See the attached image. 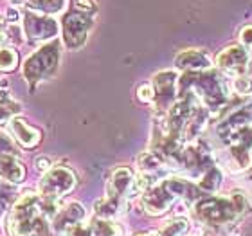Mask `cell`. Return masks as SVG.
<instances>
[{"instance_id": "22", "label": "cell", "mask_w": 252, "mask_h": 236, "mask_svg": "<svg viewBox=\"0 0 252 236\" xmlns=\"http://www.w3.org/2000/svg\"><path fill=\"white\" fill-rule=\"evenodd\" d=\"M137 100L141 101V103H153V100H155L153 85L150 83L139 85V89H137Z\"/></svg>"}, {"instance_id": "19", "label": "cell", "mask_w": 252, "mask_h": 236, "mask_svg": "<svg viewBox=\"0 0 252 236\" xmlns=\"http://www.w3.org/2000/svg\"><path fill=\"white\" fill-rule=\"evenodd\" d=\"M27 4L31 5L32 9H40L43 13H56V11L63 9L65 0H27Z\"/></svg>"}, {"instance_id": "9", "label": "cell", "mask_w": 252, "mask_h": 236, "mask_svg": "<svg viewBox=\"0 0 252 236\" xmlns=\"http://www.w3.org/2000/svg\"><path fill=\"white\" fill-rule=\"evenodd\" d=\"M133 182L135 173L128 166L114 169L106 182V197L117 202H125L128 197H133Z\"/></svg>"}, {"instance_id": "23", "label": "cell", "mask_w": 252, "mask_h": 236, "mask_svg": "<svg viewBox=\"0 0 252 236\" xmlns=\"http://www.w3.org/2000/svg\"><path fill=\"white\" fill-rule=\"evenodd\" d=\"M11 155V153H15V146H13V142L9 141V137H5L2 132H0V155Z\"/></svg>"}, {"instance_id": "7", "label": "cell", "mask_w": 252, "mask_h": 236, "mask_svg": "<svg viewBox=\"0 0 252 236\" xmlns=\"http://www.w3.org/2000/svg\"><path fill=\"white\" fill-rule=\"evenodd\" d=\"M152 85L155 92L153 106L158 114H166L179 100V76L175 70H162L153 76Z\"/></svg>"}, {"instance_id": "8", "label": "cell", "mask_w": 252, "mask_h": 236, "mask_svg": "<svg viewBox=\"0 0 252 236\" xmlns=\"http://www.w3.org/2000/svg\"><path fill=\"white\" fill-rule=\"evenodd\" d=\"M252 54L245 45H231L223 49L218 58H216V67L221 72L227 74L229 78H238V76H247L251 68Z\"/></svg>"}, {"instance_id": "5", "label": "cell", "mask_w": 252, "mask_h": 236, "mask_svg": "<svg viewBox=\"0 0 252 236\" xmlns=\"http://www.w3.org/2000/svg\"><path fill=\"white\" fill-rule=\"evenodd\" d=\"M60 65V42H51L32 53L24 63V76L29 83L49 79Z\"/></svg>"}, {"instance_id": "10", "label": "cell", "mask_w": 252, "mask_h": 236, "mask_svg": "<svg viewBox=\"0 0 252 236\" xmlns=\"http://www.w3.org/2000/svg\"><path fill=\"white\" fill-rule=\"evenodd\" d=\"M24 22H26L27 36L31 40H47V38L56 36V33H58V24L49 16L27 13Z\"/></svg>"}, {"instance_id": "15", "label": "cell", "mask_w": 252, "mask_h": 236, "mask_svg": "<svg viewBox=\"0 0 252 236\" xmlns=\"http://www.w3.org/2000/svg\"><path fill=\"white\" fill-rule=\"evenodd\" d=\"M90 229H92V236H121V227L116 222L99 218V216H95L90 222Z\"/></svg>"}, {"instance_id": "12", "label": "cell", "mask_w": 252, "mask_h": 236, "mask_svg": "<svg viewBox=\"0 0 252 236\" xmlns=\"http://www.w3.org/2000/svg\"><path fill=\"white\" fill-rule=\"evenodd\" d=\"M9 130L15 135V139L20 142L24 148H34L38 142L42 141V132L29 125L27 121L20 119V117H13L9 119Z\"/></svg>"}, {"instance_id": "17", "label": "cell", "mask_w": 252, "mask_h": 236, "mask_svg": "<svg viewBox=\"0 0 252 236\" xmlns=\"http://www.w3.org/2000/svg\"><path fill=\"white\" fill-rule=\"evenodd\" d=\"M221 178H223V175H221L220 169L215 166V168H211L205 175L200 177V188L205 189V191H216V189L220 188Z\"/></svg>"}, {"instance_id": "13", "label": "cell", "mask_w": 252, "mask_h": 236, "mask_svg": "<svg viewBox=\"0 0 252 236\" xmlns=\"http://www.w3.org/2000/svg\"><path fill=\"white\" fill-rule=\"evenodd\" d=\"M83 218H85L83 205L79 204V202H70V204H67L65 207H62L56 213V216H54V229L67 233L70 227L81 224Z\"/></svg>"}, {"instance_id": "4", "label": "cell", "mask_w": 252, "mask_h": 236, "mask_svg": "<svg viewBox=\"0 0 252 236\" xmlns=\"http://www.w3.org/2000/svg\"><path fill=\"white\" fill-rule=\"evenodd\" d=\"M95 11H97V5L94 0H72L70 9L62 20L63 42L67 49L76 51L83 47L89 38V31L94 26Z\"/></svg>"}, {"instance_id": "14", "label": "cell", "mask_w": 252, "mask_h": 236, "mask_svg": "<svg viewBox=\"0 0 252 236\" xmlns=\"http://www.w3.org/2000/svg\"><path fill=\"white\" fill-rule=\"evenodd\" d=\"M0 178L4 182L20 184L26 178V169L13 155L4 153V155H0Z\"/></svg>"}, {"instance_id": "18", "label": "cell", "mask_w": 252, "mask_h": 236, "mask_svg": "<svg viewBox=\"0 0 252 236\" xmlns=\"http://www.w3.org/2000/svg\"><path fill=\"white\" fill-rule=\"evenodd\" d=\"M16 65H18V54L13 49L0 47V70L11 72L16 68Z\"/></svg>"}, {"instance_id": "16", "label": "cell", "mask_w": 252, "mask_h": 236, "mask_svg": "<svg viewBox=\"0 0 252 236\" xmlns=\"http://www.w3.org/2000/svg\"><path fill=\"white\" fill-rule=\"evenodd\" d=\"M189 231V222L186 218H171L164 224L158 231H155L157 236H186Z\"/></svg>"}, {"instance_id": "11", "label": "cell", "mask_w": 252, "mask_h": 236, "mask_svg": "<svg viewBox=\"0 0 252 236\" xmlns=\"http://www.w3.org/2000/svg\"><path fill=\"white\" fill-rule=\"evenodd\" d=\"M175 65L188 70V72H202V70H209L213 67L211 58L200 49H186V51L179 53L175 58Z\"/></svg>"}, {"instance_id": "20", "label": "cell", "mask_w": 252, "mask_h": 236, "mask_svg": "<svg viewBox=\"0 0 252 236\" xmlns=\"http://www.w3.org/2000/svg\"><path fill=\"white\" fill-rule=\"evenodd\" d=\"M22 110L20 103H15V101H0V123H4V121H9L13 119L15 114Z\"/></svg>"}, {"instance_id": "3", "label": "cell", "mask_w": 252, "mask_h": 236, "mask_svg": "<svg viewBox=\"0 0 252 236\" xmlns=\"http://www.w3.org/2000/svg\"><path fill=\"white\" fill-rule=\"evenodd\" d=\"M11 236H51L47 216L40 209V195L24 193L9 216Z\"/></svg>"}, {"instance_id": "26", "label": "cell", "mask_w": 252, "mask_h": 236, "mask_svg": "<svg viewBox=\"0 0 252 236\" xmlns=\"http://www.w3.org/2000/svg\"><path fill=\"white\" fill-rule=\"evenodd\" d=\"M135 236H157L155 233H139V235H135Z\"/></svg>"}, {"instance_id": "24", "label": "cell", "mask_w": 252, "mask_h": 236, "mask_svg": "<svg viewBox=\"0 0 252 236\" xmlns=\"http://www.w3.org/2000/svg\"><path fill=\"white\" fill-rule=\"evenodd\" d=\"M240 40L245 47H252V26H245L240 33Z\"/></svg>"}, {"instance_id": "2", "label": "cell", "mask_w": 252, "mask_h": 236, "mask_svg": "<svg viewBox=\"0 0 252 236\" xmlns=\"http://www.w3.org/2000/svg\"><path fill=\"white\" fill-rule=\"evenodd\" d=\"M245 209H247V200L240 191L232 193L231 199L216 197V195L200 197L198 200H194L193 205L196 220L213 229H220V227L234 224L245 213Z\"/></svg>"}, {"instance_id": "25", "label": "cell", "mask_w": 252, "mask_h": 236, "mask_svg": "<svg viewBox=\"0 0 252 236\" xmlns=\"http://www.w3.org/2000/svg\"><path fill=\"white\" fill-rule=\"evenodd\" d=\"M36 164H38V168H40V169H45V171H49V169H51V166H49L51 163H49L47 157H40L36 161Z\"/></svg>"}, {"instance_id": "21", "label": "cell", "mask_w": 252, "mask_h": 236, "mask_svg": "<svg viewBox=\"0 0 252 236\" xmlns=\"http://www.w3.org/2000/svg\"><path fill=\"white\" fill-rule=\"evenodd\" d=\"M232 87L236 94H249L252 90V81L249 76H238V78H232Z\"/></svg>"}, {"instance_id": "6", "label": "cell", "mask_w": 252, "mask_h": 236, "mask_svg": "<svg viewBox=\"0 0 252 236\" xmlns=\"http://www.w3.org/2000/svg\"><path fill=\"white\" fill-rule=\"evenodd\" d=\"M74 188H76V175L72 169L65 168V166H56L43 175L40 186H38V191H40L42 200L58 202L62 197L70 193Z\"/></svg>"}, {"instance_id": "1", "label": "cell", "mask_w": 252, "mask_h": 236, "mask_svg": "<svg viewBox=\"0 0 252 236\" xmlns=\"http://www.w3.org/2000/svg\"><path fill=\"white\" fill-rule=\"evenodd\" d=\"M200 188L180 177L162 178L141 195V204L148 215L160 216L168 213L179 200H198Z\"/></svg>"}]
</instances>
